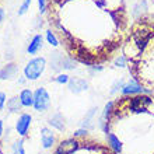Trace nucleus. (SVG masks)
I'll list each match as a JSON object with an SVG mask.
<instances>
[{
	"label": "nucleus",
	"mask_w": 154,
	"mask_h": 154,
	"mask_svg": "<svg viewBox=\"0 0 154 154\" xmlns=\"http://www.w3.org/2000/svg\"><path fill=\"white\" fill-rule=\"evenodd\" d=\"M45 14L67 56L85 66L112 60L130 28L123 0H48Z\"/></svg>",
	"instance_id": "1"
},
{
	"label": "nucleus",
	"mask_w": 154,
	"mask_h": 154,
	"mask_svg": "<svg viewBox=\"0 0 154 154\" xmlns=\"http://www.w3.org/2000/svg\"><path fill=\"white\" fill-rule=\"evenodd\" d=\"M102 125L116 154H154V94L118 97L105 106Z\"/></svg>",
	"instance_id": "2"
},
{
	"label": "nucleus",
	"mask_w": 154,
	"mask_h": 154,
	"mask_svg": "<svg viewBox=\"0 0 154 154\" xmlns=\"http://www.w3.org/2000/svg\"><path fill=\"white\" fill-rule=\"evenodd\" d=\"M121 51L132 79L146 93L154 94V14L130 24Z\"/></svg>",
	"instance_id": "3"
},
{
	"label": "nucleus",
	"mask_w": 154,
	"mask_h": 154,
	"mask_svg": "<svg viewBox=\"0 0 154 154\" xmlns=\"http://www.w3.org/2000/svg\"><path fill=\"white\" fill-rule=\"evenodd\" d=\"M51 154H116L108 143L85 134L81 137L63 139L56 144L55 150Z\"/></svg>",
	"instance_id": "4"
},
{
	"label": "nucleus",
	"mask_w": 154,
	"mask_h": 154,
	"mask_svg": "<svg viewBox=\"0 0 154 154\" xmlns=\"http://www.w3.org/2000/svg\"><path fill=\"white\" fill-rule=\"evenodd\" d=\"M45 67H46V59L44 56L39 57H34L24 66V77L27 80H38L41 77V74L45 72Z\"/></svg>",
	"instance_id": "5"
},
{
	"label": "nucleus",
	"mask_w": 154,
	"mask_h": 154,
	"mask_svg": "<svg viewBox=\"0 0 154 154\" xmlns=\"http://www.w3.org/2000/svg\"><path fill=\"white\" fill-rule=\"evenodd\" d=\"M51 106V95L46 88L39 87L34 91V109L37 112H45Z\"/></svg>",
	"instance_id": "6"
},
{
	"label": "nucleus",
	"mask_w": 154,
	"mask_h": 154,
	"mask_svg": "<svg viewBox=\"0 0 154 154\" xmlns=\"http://www.w3.org/2000/svg\"><path fill=\"white\" fill-rule=\"evenodd\" d=\"M31 122H32V116L29 114H21L20 116H18V119H17V122H16V132L18 133V136L25 137V136L28 134Z\"/></svg>",
	"instance_id": "7"
},
{
	"label": "nucleus",
	"mask_w": 154,
	"mask_h": 154,
	"mask_svg": "<svg viewBox=\"0 0 154 154\" xmlns=\"http://www.w3.org/2000/svg\"><path fill=\"white\" fill-rule=\"evenodd\" d=\"M41 143H42L44 149H52L55 146V134L46 126L41 129Z\"/></svg>",
	"instance_id": "8"
},
{
	"label": "nucleus",
	"mask_w": 154,
	"mask_h": 154,
	"mask_svg": "<svg viewBox=\"0 0 154 154\" xmlns=\"http://www.w3.org/2000/svg\"><path fill=\"white\" fill-rule=\"evenodd\" d=\"M67 85H69L70 91L74 94H80L81 91L87 90V81L84 79H81V77H70Z\"/></svg>",
	"instance_id": "9"
},
{
	"label": "nucleus",
	"mask_w": 154,
	"mask_h": 154,
	"mask_svg": "<svg viewBox=\"0 0 154 154\" xmlns=\"http://www.w3.org/2000/svg\"><path fill=\"white\" fill-rule=\"evenodd\" d=\"M42 45H44V38H42V35H41V34L34 35L32 39L29 41L28 46H27V53H28V55H37L41 49H42Z\"/></svg>",
	"instance_id": "10"
},
{
	"label": "nucleus",
	"mask_w": 154,
	"mask_h": 154,
	"mask_svg": "<svg viewBox=\"0 0 154 154\" xmlns=\"http://www.w3.org/2000/svg\"><path fill=\"white\" fill-rule=\"evenodd\" d=\"M17 73H18V66H17V63H14V62L7 63L3 69H0V80L11 79V77H14Z\"/></svg>",
	"instance_id": "11"
},
{
	"label": "nucleus",
	"mask_w": 154,
	"mask_h": 154,
	"mask_svg": "<svg viewBox=\"0 0 154 154\" xmlns=\"http://www.w3.org/2000/svg\"><path fill=\"white\" fill-rule=\"evenodd\" d=\"M18 97H20V101H21V104H23V106H25V108L34 106V93L29 88L21 90V93Z\"/></svg>",
	"instance_id": "12"
},
{
	"label": "nucleus",
	"mask_w": 154,
	"mask_h": 154,
	"mask_svg": "<svg viewBox=\"0 0 154 154\" xmlns=\"http://www.w3.org/2000/svg\"><path fill=\"white\" fill-rule=\"evenodd\" d=\"M48 123L52 126V128L57 129L59 132H63V130H65V118H63V115L62 114H59V112L49 118Z\"/></svg>",
	"instance_id": "13"
},
{
	"label": "nucleus",
	"mask_w": 154,
	"mask_h": 154,
	"mask_svg": "<svg viewBox=\"0 0 154 154\" xmlns=\"http://www.w3.org/2000/svg\"><path fill=\"white\" fill-rule=\"evenodd\" d=\"M24 106H23V104L20 101V97H13L7 101V109L11 114H18V112H21Z\"/></svg>",
	"instance_id": "14"
},
{
	"label": "nucleus",
	"mask_w": 154,
	"mask_h": 154,
	"mask_svg": "<svg viewBox=\"0 0 154 154\" xmlns=\"http://www.w3.org/2000/svg\"><path fill=\"white\" fill-rule=\"evenodd\" d=\"M62 63H63L62 53H59V52L52 53V56H51V67L53 66V70H55V72H59V70L62 69Z\"/></svg>",
	"instance_id": "15"
},
{
	"label": "nucleus",
	"mask_w": 154,
	"mask_h": 154,
	"mask_svg": "<svg viewBox=\"0 0 154 154\" xmlns=\"http://www.w3.org/2000/svg\"><path fill=\"white\" fill-rule=\"evenodd\" d=\"M140 90H143L136 81H132L123 88V95H129V94H140Z\"/></svg>",
	"instance_id": "16"
},
{
	"label": "nucleus",
	"mask_w": 154,
	"mask_h": 154,
	"mask_svg": "<svg viewBox=\"0 0 154 154\" xmlns=\"http://www.w3.org/2000/svg\"><path fill=\"white\" fill-rule=\"evenodd\" d=\"M45 38H46V41H48V44L51 45V46H53V48H57V46L60 45L59 38L56 37V34L53 32L52 29H46V32H45Z\"/></svg>",
	"instance_id": "17"
},
{
	"label": "nucleus",
	"mask_w": 154,
	"mask_h": 154,
	"mask_svg": "<svg viewBox=\"0 0 154 154\" xmlns=\"http://www.w3.org/2000/svg\"><path fill=\"white\" fill-rule=\"evenodd\" d=\"M11 154H25L24 150V140L20 139V140H16L11 146Z\"/></svg>",
	"instance_id": "18"
},
{
	"label": "nucleus",
	"mask_w": 154,
	"mask_h": 154,
	"mask_svg": "<svg viewBox=\"0 0 154 154\" xmlns=\"http://www.w3.org/2000/svg\"><path fill=\"white\" fill-rule=\"evenodd\" d=\"M76 63L77 62L74 60V59H72V57H63V63H62V67L66 70H70V69H74L76 67Z\"/></svg>",
	"instance_id": "19"
},
{
	"label": "nucleus",
	"mask_w": 154,
	"mask_h": 154,
	"mask_svg": "<svg viewBox=\"0 0 154 154\" xmlns=\"http://www.w3.org/2000/svg\"><path fill=\"white\" fill-rule=\"evenodd\" d=\"M29 6H31V0H24V2H23V4L20 6V8H18L17 14H18V16H24L25 13L29 10Z\"/></svg>",
	"instance_id": "20"
},
{
	"label": "nucleus",
	"mask_w": 154,
	"mask_h": 154,
	"mask_svg": "<svg viewBox=\"0 0 154 154\" xmlns=\"http://www.w3.org/2000/svg\"><path fill=\"white\" fill-rule=\"evenodd\" d=\"M70 80V77L67 76V74H57L55 79H53V81L55 83H59V84H67Z\"/></svg>",
	"instance_id": "21"
},
{
	"label": "nucleus",
	"mask_w": 154,
	"mask_h": 154,
	"mask_svg": "<svg viewBox=\"0 0 154 154\" xmlns=\"http://www.w3.org/2000/svg\"><path fill=\"white\" fill-rule=\"evenodd\" d=\"M38 7H39V14H45L48 7V0H38Z\"/></svg>",
	"instance_id": "22"
},
{
	"label": "nucleus",
	"mask_w": 154,
	"mask_h": 154,
	"mask_svg": "<svg viewBox=\"0 0 154 154\" xmlns=\"http://www.w3.org/2000/svg\"><path fill=\"white\" fill-rule=\"evenodd\" d=\"M6 101H7V95H6V93L0 91V112H2V109H3L4 105H6Z\"/></svg>",
	"instance_id": "23"
},
{
	"label": "nucleus",
	"mask_w": 154,
	"mask_h": 154,
	"mask_svg": "<svg viewBox=\"0 0 154 154\" xmlns=\"http://www.w3.org/2000/svg\"><path fill=\"white\" fill-rule=\"evenodd\" d=\"M85 134H88V133H87V130H84V129H80V130H76V132H74V136H76V137H81V136H85Z\"/></svg>",
	"instance_id": "24"
},
{
	"label": "nucleus",
	"mask_w": 154,
	"mask_h": 154,
	"mask_svg": "<svg viewBox=\"0 0 154 154\" xmlns=\"http://www.w3.org/2000/svg\"><path fill=\"white\" fill-rule=\"evenodd\" d=\"M4 17H6V13H4L3 8H0V25H2V23L4 21Z\"/></svg>",
	"instance_id": "25"
},
{
	"label": "nucleus",
	"mask_w": 154,
	"mask_h": 154,
	"mask_svg": "<svg viewBox=\"0 0 154 154\" xmlns=\"http://www.w3.org/2000/svg\"><path fill=\"white\" fill-rule=\"evenodd\" d=\"M3 136V121H0V139Z\"/></svg>",
	"instance_id": "26"
},
{
	"label": "nucleus",
	"mask_w": 154,
	"mask_h": 154,
	"mask_svg": "<svg viewBox=\"0 0 154 154\" xmlns=\"http://www.w3.org/2000/svg\"><path fill=\"white\" fill-rule=\"evenodd\" d=\"M0 154H3V151H2V150H0Z\"/></svg>",
	"instance_id": "27"
},
{
	"label": "nucleus",
	"mask_w": 154,
	"mask_h": 154,
	"mask_svg": "<svg viewBox=\"0 0 154 154\" xmlns=\"http://www.w3.org/2000/svg\"><path fill=\"white\" fill-rule=\"evenodd\" d=\"M0 2H2V0H0Z\"/></svg>",
	"instance_id": "28"
}]
</instances>
